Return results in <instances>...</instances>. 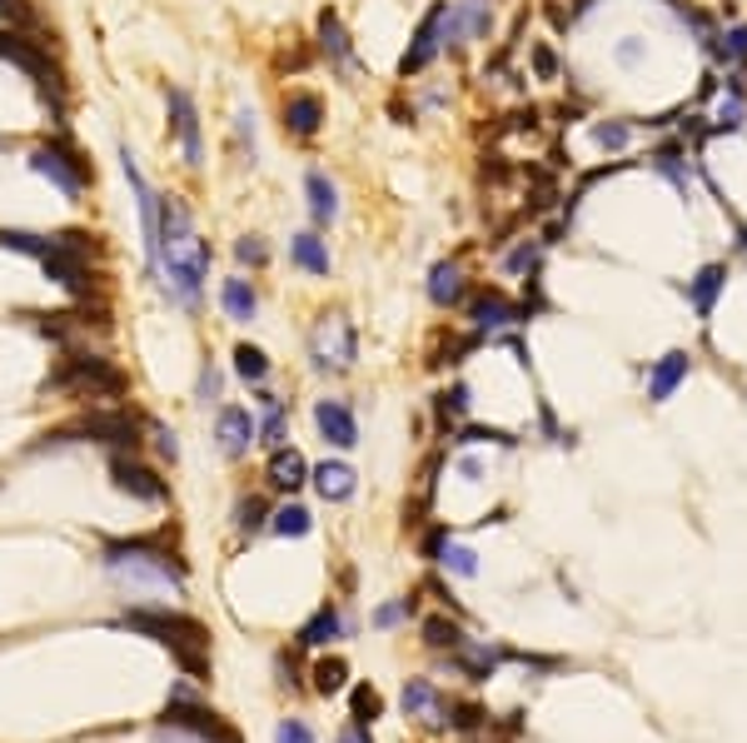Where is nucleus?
<instances>
[{
	"label": "nucleus",
	"mask_w": 747,
	"mask_h": 743,
	"mask_svg": "<svg viewBox=\"0 0 747 743\" xmlns=\"http://www.w3.org/2000/svg\"><path fill=\"white\" fill-rule=\"evenodd\" d=\"M100 559H106V574L130 594H185L189 584V564L175 549H164V529L140 539H106Z\"/></svg>",
	"instance_id": "f257e3e1"
},
{
	"label": "nucleus",
	"mask_w": 747,
	"mask_h": 743,
	"mask_svg": "<svg viewBox=\"0 0 747 743\" xmlns=\"http://www.w3.org/2000/svg\"><path fill=\"white\" fill-rule=\"evenodd\" d=\"M115 629H130V634H145L155 638L180 669L195 679V684H210V629L199 624L195 613H180V609H125L115 619Z\"/></svg>",
	"instance_id": "f03ea898"
},
{
	"label": "nucleus",
	"mask_w": 747,
	"mask_h": 743,
	"mask_svg": "<svg viewBox=\"0 0 747 743\" xmlns=\"http://www.w3.org/2000/svg\"><path fill=\"white\" fill-rule=\"evenodd\" d=\"M40 394H65V400H95V404H120L130 394L125 375L110 365L106 354L90 350H65L56 360V369L46 375Z\"/></svg>",
	"instance_id": "7ed1b4c3"
},
{
	"label": "nucleus",
	"mask_w": 747,
	"mask_h": 743,
	"mask_svg": "<svg viewBox=\"0 0 747 743\" xmlns=\"http://www.w3.org/2000/svg\"><path fill=\"white\" fill-rule=\"evenodd\" d=\"M155 270H160L164 295L175 300V305L199 309L205 280H210V245H205L195 230H185V235H175V240H164V245H160V260H155Z\"/></svg>",
	"instance_id": "20e7f679"
},
{
	"label": "nucleus",
	"mask_w": 747,
	"mask_h": 743,
	"mask_svg": "<svg viewBox=\"0 0 747 743\" xmlns=\"http://www.w3.org/2000/svg\"><path fill=\"white\" fill-rule=\"evenodd\" d=\"M0 60H11V65H21L30 81H36V90H40V100L46 106H56V120L65 115L60 110V100H65V81H60V71L50 65V56H46V40H30L25 31H0Z\"/></svg>",
	"instance_id": "39448f33"
},
{
	"label": "nucleus",
	"mask_w": 747,
	"mask_h": 743,
	"mask_svg": "<svg viewBox=\"0 0 747 743\" xmlns=\"http://www.w3.org/2000/svg\"><path fill=\"white\" fill-rule=\"evenodd\" d=\"M30 170H36L40 180H50L65 200H81L85 190H90V160H85L71 141H40L36 150H30Z\"/></svg>",
	"instance_id": "423d86ee"
},
{
	"label": "nucleus",
	"mask_w": 747,
	"mask_h": 743,
	"mask_svg": "<svg viewBox=\"0 0 747 743\" xmlns=\"http://www.w3.org/2000/svg\"><path fill=\"white\" fill-rule=\"evenodd\" d=\"M309 360H315V369H324V375L354 369V360H359V334H354V325L339 315V309H324V315L315 319V330H309Z\"/></svg>",
	"instance_id": "0eeeda50"
},
{
	"label": "nucleus",
	"mask_w": 747,
	"mask_h": 743,
	"mask_svg": "<svg viewBox=\"0 0 747 743\" xmlns=\"http://www.w3.org/2000/svg\"><path fill=\"white\" fill-rule=\"evenodd\" d=\"M160 729H180V733H189L195 743H245V733L234 729V723L224 719V714H215V708L195 704L189 694H175L170 704H164Z\"/></svg>",
	"instance_id": "6e6552de"
},
{
	"label": "nucleus",
	"mask_w": 747,
	"mask_h": 743,
	"mask_svg": "<svg viewBox=\"0 0 747 743\" xmlns=\"http://www.w3.org/2000/svg\"><path fill=\"white\" fill-rule=\"evenodd\" d=\"M120 170H125V185H130V195H135V210H140L145 255H150V265H155V260H160V195L150 190V180H145L140 160L130 155V145H120Z\"/></svg>",
	"instance_id": "1a4fd4ad"
},
{
	"label": "nucleus",
	"mask_w": 747,
	"mask_h": 743,
	"mask_svg": "<svg viewBox=\"0 0 747 743\" xmlns=\"http://www.w3.org/2000/svg\"><path fill=\"white\" fill-rule=\"evenodd\" d=\"M110 484L140 504H170V484L160 479V470L140 464L135 454H110Z\"/></svg>",
	"instance_id": "9d476101"
},
{
	"label": "nucleus",
	"mask_w": 747,
	"mask_h": 743,
	"mask_svg": "<svg viewBox=\"0 0 747 743\" xmlns=\"http://www.w3.org/2000/svg\"><path fill=\"white\" fill-rule=\"evenodd\" d=\"M164 115H170V135L180 141V155H185V166L199 170L205 166V145H199V110L180 85H164Z\"/></svg>",
	"instance_id": "9b49d317"
},
{
	"label": "nucleus",
	"mask_w": 747,
	"mask_h": 743,
	"mask_svg": "<svg viewBox=\"0 0 747 743\" xmlns=\"http://www.w3.org/2000/svg\"><path fill=\"white\" fill-rule=\"evenodd\" d=\"M524 319H528V309L514 305L503 290H479V295L468 300V325L479 334H499V330H509V325H524Z\"/></svg>",
	"instance_id": "f8f14e48"
},
{
	"label": "nucleus",
	"mask_w": 747,
	"mask_h": 743,
	"mask_svg": "<svg viewBox=\"0 0 747 743\" xmlns=\"http://www.w3.org/2000/svg\"><path fill=\"white\" fill-rule=\"evenodd\" d=\"M444 11H449V5L439 0V5H433V11L419 21V31H414V46L404 50V60H399V75H419V71H429L433 56L444 50Z\"/></svg>",
	"instance_id": "ddd939ff"
},
{
	"label": "nucleus",
	"mask_w": 747,
	"mask_h": 743,
	"mask_svg": "<svg viewBox=\"0 0 747 743\" xmlns=\"http://www.w3.org/2000/svg\"><path fill=\"white\" fill-rule=\"evenodd\" d=\"M215 439H220V449L230 454V460H245L249 449L259 444L255 414H249L245 404H224V410L215 414Z\"/></svg>",
	"instance_id": "4468645a"
},
{
	"label": "nucleus",
	"mask_w": 747,
	"mask_h": 743,
	"mask_svg": "<svg viewBox=\"0 0 747 743\" xmlns=\"http://www.w3.org/2000/svg\"><path fill=\"white\" fill-rule=\"evenodd\" d=\"M315 429L324 435V444H334V449L359 444V419H354V410L344 400H319L315 404Z\"/></svg>",
	"instance_id": "2eb2a0df"
},
{
	"label": "nucleus",
	"mask_w": 747,
	"mask_h": 743,
	"mask_svg": "<svg viewBox=\"0 0 747 743\" xmlns=\"http://www.w3.org/2000/svg\"><path fill=\"white\" fill-rule=\"evenodd\" d=\"M265 484L274 489V495H299L304 484H309V460H304L299 449L280 444L274 454H269V464H265Z\"/></svg>",
	"instance_id": "dca6fc26"
},
{
	"label": "nucleus",
	"mask_w": 747,
	"mask_h": 743,
	"mask_svg": "<svg viewBox=\"0 0 747 743\" xmlns=\"http://www.w3.org/2000/svg\"><path fill=\"white\" fill-rule=\"evenodd\" d=\"M315 31H319V50H324V60L334 65L339 75H350L354 71V40H350V31H344V21H339V11H319V21H315Z\"/></svg>",
	"instance_id": "f3484780"
},
{
	"label": "nucleus",
	"mask_w": 747,
	"mask_h": 743,
	"mask_svg": "<svg viewBox=\"0 0 747 743\" xmlns=\"http://www.w3.org/2000/svg\"><path fill=\"white\" fill-rule=\"evenodd\" d=\"M319 125H324V100H319L315 90H290L284 95V131H290L294 141L319 135Z\"/></svg>",
	"instance_id": "a211bd4d"
},
{
	"label": "nucleus",
	"mask_w": 747,
	"mask_h": 743,
	"mask_svg": "<svg viewBox=\"0 0 747 743\" xmlns=\"http://www.w3.org/2000/svg\"><path fill=\"white\" fill-rule=\"evenodd\" d=\"M309 484L319 489L324 504H350L354 489H359V474H354V464H344V460H324V464L309 470Z\"/></svg>",
	"instance_id": "6ab92c4d"
},
{
	"label": "nucleus",
	"mask_w": 747,
	"mask_h": 743,
	"mask_svg": "<svg viewBox=\"0 0 747 743\" xmlns=\"http://www.w3.org/2000/svg\"><path fill=\"white\" fill-rule=\"evenodd\" d=\"M339 634H344V613H339V604H319V609L299 624V634H294V649H324V644H334Z\"/></svg>",
	"instance_id": "aec40b11"
},
{
	"label": "nucleus",
	"mask_w": 747,
	"mask_h": 743,
	"mask_svg": "<svg viewBox=\"0 0 747 743\" xmlns=\"http://www.w3.org/2000/svg\"><path fill=\"white\" fill-rule=\"evenodd\" d=\"M499 659H509V649H489V644H474V638H464L454 654H449V663H454L464 679H474V684H483V679H493V669H499Z\"/></svg>",
	"instance_id": "412c9836"
},
{
	"label": "nucleus",
	"mask_w": 747,
	"mask_h": 743,
	"mask_svg": "<svg viewBox=\"0 0 747 743\" xmlns=\"http://www.w3.org/2000/svg\"><path fill=\"white\" fill-rule=\"evenodd\" d=\"M688 365H693V360H688V354H683V350H668L663 360H658V365H653V375H648V400H653V404L673 400V394H677V385L688 379Z\"/></svg>",
	"instance_id": "4be33fe9"
},
{
	"label": "nucleus",
	"mask_w": 747,
	"mask_h": 743,
	"mask_svg": "<svg viewBox=\"0 0 747 743\" xmlns=\"http://www.w3.org/2000/svg\"><path fill=\"white\" fill-rule=\"evenodd\" d=\"M404 714L424 719L429 729H444V698H439V689H433L429 679H409V684H404Z\"/></svg>",
	"instance_id": "5701e85b"
},
{
	"label": "nucleus",
	"mask_w": 747,
	"mask_h": 743,
	"mask_svg": "<svg viewBox=\"0 0 747 743\" xmlns=\"http://www.w3.org/2000/svg\"><path fill=\"white\" fill-rule=\"evenodd\" d=\"M304 195H309V215H315L319 230L339 220V185L324 170H309V175H304Z\"/></svg>",
	"instance_id": "b1692460"
},
{
	"label": "nucleus",
	"mask_w": 747,
	"mask_h": 743,
	"mask_svg": "<svg viewBox=\"0 0 747 743\" xmlns=\"http://www.w3.org/2000/svg\"><path fill=\"white\" fill-rule=\"evenodd\" d=\"M429 300L439 309H454V305H464V265L458 260H439L429 270Z\"/></svg>",
	"instance_id": "393cba45"
},
{
	"label": "nucleus",
	"mask_w": 747,
	"mask_h": 743,
	"mask_svg": "<svg viewBox=\"0 0 747 743\" xmlns=\"http://www.w3.org/2000/svg\"><path fill=\"white\" fill-rule=\"evenodd\" d=\"M220 305H224V315H230L234 325H249V319L259 315V295H255V284H249L245 275H230V280L220 284Z\"/></svg>",
	"instance_id": "a878e982"
},
{
	"label": "nucleus",
	"mask_w": 747,
	"mask_h": 743,
	"mask_svg": "<svg viewBox=\"0 0 747 743\" xmlns=\"http://www.w3.org/2000/svg\"><path fill=\"white\" fill-rule=\"evenodd\" d=\"M723 284H727V265H702L698 280H688V295H693L698 319H712V305L723 295Z\"/></svg>",
	"instance_id": "bb28decb"
},
{
	"label": "nucleus",
	"mask_w": 747,
	"mask_h": 743,
	"mask_svg": "<svg viewBox=\"0 0 747 743\" xmlns=\"http://www.w3.org/2000/svg\"><path fill=\"white\" fill-rule=\"evenodd\" d=\"M290 260L299 265L304 275H319V280H329V245L315 235V230H304V235L290 240Z\"/></svg>",
	"instance_id": "cd10ccee"
},
{
	"label": "nucleus",
	"mask_w": 747,
	"mask_h": 743,
	"mask_svg": "<svg viewBox=\"0 0 747 743\" xmlns=\"http://www.w3.org/2000/svg\"><path fill=\"white\" fill-rule=\"evenodd\" d=\"M259 400H265V419H255L259 444L280 449V444H284V419H290V404H284L280 394H259Z\"/></svg>",
	"instance_id": "c85d7f7f"
},
{
	"label": "nucleus",
	"mask_w": 747,
	"mask_h": 743,
	"mask_svg": "<svg viewBox=\"0 0 747 743\" xmlns=\"http://www.w3.org/2000/svg\"><path fill=\"white\" fill-rule=\"evenodd\" d=\"M269 369H274V365H269V354L259 350V344H249V340L234 344V375L245 379V385H265Z\"/></svg>",
	"instance_id": "c756f323"
},
{
	"label": "nucleus",
	"mask_w": 747,
	"mask_h": 743,
	"mask_svg": "<svg viewBox=\"0 0 747 743\" xmlns=\"http://www.w3.org/2000/svg\"><path fill=\"white\" fill-rule=\"evenodd\" d=\"M269 529L280 534V539H304V534L315 529V520H309V509L304 504H280L269 514Z\"/></svg>",
	"instance_id": "7c9ffc66"
},
{
	"label": "nucleus",
	"mask_w": 747,
	"mask_h": 743,
	"mask_svg": "<svg viewBox=\"0 0 747 743\" xmlns=\"http://www.w3.org/2000/svg\"><path fill=\"white\" fill-rule=\"evenodd\" d=\"M424 644H429V649H439V654H454L458 644H464V629L454 624V619H444V613H433V619H424Z\"/></svg>",
	"instance_id": "2f4dec72"
},
{
	"label": "nucleus",
	"mask_w": 747,
	"mask_h": 743,
	"mask_svg": "<svg viewBox=\"0 0 747 743\" xmlns=\"http://www.w3.org/2000/svg\"><path fill=\"white\" fill-rule=\"evenodd\" d=\"M309 679H315V694H324V698H334L339 689L350 684V663L339 659V654H329V659H319L315 669H309Z\"/></svg>",
	"instance_id": "473e14b6"
},
{
	"label": "nucleus",
	"mask_w": 747,
	"mask_h": 743,
	"mask_svg": "<svg viewBox=\"0 0 747 743\" xmlns=\"http://www.w3.org/2000/svg\"><path fill=\"white\" fill-rule=\"evenodd\" d=\"M444 723L454 733H479V729H489V714H483L479 704H468V698H454V704H444Z\"/></svg>",
	"instance_id": "72a5a7b5"
},
{
	"label": "nucleus",
	"mask_w": 747,
	"mask_h": 743,
	"mask_svg": "<svg viewBox=\"0 0 747 743\" xmlns=\"http://www.w3.org/2000/svg\"><path fill=\"white\" fill-rule=\"evenodd\" d=\"M269 514H274V509H269L259 495H249V499H240V509H234V529L245 534V539H255V534L269 524Z\"/></svg>",
	"instance_id": "f704fd0d"
},
{
	"label": "nucleus",
	"mask_w": 747,
	"mask_h": 743,
	"mask_svg": "<svg viewBox=\"0 0 747 743\" xmlns=\"http://www.w3.org/2000/svg\"><path fill=\"white\" fill-rule=\"evenodd\" d=\"M350 708H354V723H364V729H369L373 719H384V694H379L373 684H359L350 694Z\"/></svg>",
	"instance_id": "c9c22d12"
},
{
	"label": "nucleus",
	"mask_w": 747,
	"mask_h": 743,
	"mask_svg": "<svg viewBox=\"0 0 747 743\" xmlns=\"http://www.w3.org/2000/svg\"><path fill=\"white\" fill-rule=\"evenodd\" d=\"M454 444H499V449H514L518 435H509V429H499V425H464Z\"/></svg>",
	"instance_id": "e433bc0d"
},
{
	"label": "nucleus",
	"mask_w": 747,
	"mask_h": 743,
	"mask_svg": "<svg viewBox=\"0 0 747 743\" xmlns=\"http://www.w3.org/2000/svg\"><path fill=\"white\" fill-rule=\"evenodd\" d=\"M628 141H633L628 120H603V125H593V145H598V150H628Z\"/></svg>",
	"instance_id": "4c0bfd02"
},
{
	"label": "nucleus",
	"mask_w": 747,
	"mask_h": 743,
	"mask_svg": "<svg viewBox=\"0 0 747 743\" xmlns=\"http://www.w3.org/2000/svg\"><path fill=\"white\" fill-rule=\"evenodd\" d=\"M0 21L11 25V31H40V15L30 0H0Z\"/></svg>",
	"instance_id": "58836bf2"
},
{
	"label": "nucleus",
	"mask_w": 747,
	"mask_h": 743,
	"mask_svg": "<svg viewBox=\"0 0 747 743\" xmlns=\"http://www.w3.org/2000/svg\"><path fill=\"white\" fill-rule=\"evenodd\" d=\"M439 564L454 569V574H464V578L479 574V555H474V549H464V544H444V555H439Z\"/></svg>",
	"instance_id": "ea45409f"
},
{
	"label": "nucleus",
	"mask_w": 747,
	"mask_h": 743,
	"mask_svg": "<svg viewBox=\"0 0 747 743\" xmlns=\"http://www.w3.org/2000/svg\"><path fill=\"white\" fill-rule=\"evenodd\" d=\"M464 414H468V385H449V390L439 394V419L454 425V419H464Z\"/></svg>",
	"instance_id": "a19ab883"
},
{
	"label": "nucleus",
	"mask_w": 747,
	"mask_h": 743,
	"mask_svg": "<svg viewBox=\"0 0 747 743\" xmlns=\"http://www.w3.org/2000/svg\"><path fill=\"white\" fill-rule=\"evenodd\" d=\"M234 260L249 265V270H265L269 265V245L259 235H245V240H234Z\"/></svg>",
	"instance_id": "79ce46f5"
},
{
	"label": "nucleus",
	"mask_w": 747,
	"mask_h": 743,
	"mask_svg": "<svg viewBox=\"0 0 747 743\" xmlns=\"http://www.w3.org/2000/svg\"><path fill=\"white\" fill-rule=\"evenodd\" d=\"M145 435L155 439V454H160V460H170V464L180 460V439H175V429H170V425H155V419H145Z\"/></svg>",
	"instance_id": "37998d69"
},
{
	"label": "nucleus",
	"mask_w": 747,
	"mask_h": 743,
	"mask_svg": "<svg viewBox=\"0 0 747 743\" xmlns=\"http://www.w3.org/2000/svg\"><path fill=\"white\" fill-rule=\"evenodd\" d=\"M220 390H224V375L215 365H205V369H199V385H195V400L210 404V400H220Z\"/></svg>",
	"instance_id": "c03bdc74"
},
{
	"label": "nucleus",
	"mask_w": 747,
	"mask_h": 743,
	"mask_svg": "<svg viewBox=\"0 0 747 743\" xmlns=\"http://www.w3.org/2000/svg\"><path fill=\"white\" fill-rule=\"evenodd\" d=\"M414 609H419V604H414V599H399V604H384V609L373 613V624H379V629H394V624H399V619H414Z\"/></svg>",
	"instance_id": "a18cd8bd"
},
{
	"label": "nucleus",
	"mask_w": 747,
	"mask_h": 743,
	"mask_svg": "<svg viewBox=\"0 0 747 743\" xmlns=\"http://www.w3.org/2000/svg\"><path fill=\"white\" fill-rule=\"evenodd\" d=\"M274 743H315V729L304 719H284L280 729H274Z\"/></svg>",
	"instance_id": "49530a36"
},
{
	"label": "nucleus",
	"mask_w": 747,
	"mask_h": 743,
	"mask_svg": "<svg viewBox=\"0 0 747 743\" xmlns=\"http://www.w3.org/2000/svg\"><path fill=\"white\" fill-rule=\"evenodd\" d=\"M444 544H449V524H439V529H429V534H424V544H419V549H424V559H439V555H444Z\"/></svg>",
	"instance_id": "de8ad7c7"
},
{
	"label": "nucleus",
	"mask_w": 747,
	"mask_h": 743,
	"mask_svg": "<svg viewBox=\"0 0 747 743\" xmlns=\"http://www.w3.org/2000/svg\"><path fill=\"white\" fill-rule=\"evenodd\" d=\"M534 65H538V75H543V81H553V71H559V60H553L549 46H534Z\"/></svg>",
	"instance_id": "09e8293b"
},
{
	"label": "nucleus",
	"mask_w": 747,
	"mask_h": 743,
	"mask_svg": "<svg viewBox=\"0 0 747 743\" xmlns=\"http://www.w3.org/2000/svg\"><path fill=\"white\" fill-rule=\"evenodd\" d=\"M334 743H373V739H369V729H364V723H344Z\"/></svg>",
	"instance_id": "8fccbe9b"
},
{
	"label": "nucleus",
	"mask_w": 747,
	"mask_h": 743,
	"mask_svg": "<svg viewBox=\"0 0 747 743\" xmlns=\"http://www.w3.org/2000/svg\"><path fill=\"white\" fill-rule=\"evenodd\" d=\"M155 743H195V739H189V733H180V729H160V733H155Z\"/></svg>",
	"instance_id": "3c124183"
},
{
	"label": "nucleus",
	"mask_w": 747,
	"mask_h": 743,
	"mask_svg": "<svg viewBox=\"0 0 747 743\" xmlns=\"http://www.w3.org/2000/svg\"><path fill=\"white\" fill-rule=\"evenodd\" d=\"M619 60H623V65H638V40H623V46H619Z\"/></svg>",
	"instance_id": "603ef678"
}]
</instances>
